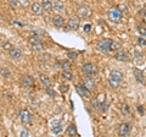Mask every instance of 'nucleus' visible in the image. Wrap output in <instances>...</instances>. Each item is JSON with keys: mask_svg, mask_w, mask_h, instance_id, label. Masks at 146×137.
Segmentation results:
<instances>
[{"mask_svg": "<svg viewBox=\"0 0 146 137\" xmlns=\"http://www.w3.org/2000/svg\"><path fill=\"white\" fill-rule=\"evenodd\" d=\"M61 67L63 68V70H71V67H72L71 61H70V60H65V61H62V62H61Z\"/></svg>", "mask_w": 146, "mask_h": 137, "instance_id": "393cba45", "label": "nucleus"}, {"mask_svg": "<svg viewBox=\"0 0 146 137\" xmlns=\"http://www.w3.org/2000/svg\"><path fill=\"white\" fill-rule=\"evenodd\" d=\"M83 86L88 88L89 91H93L95 88V82L93 80V77H88V76H86L84 79V81H83Z\"/></svg>", "mask_w": 146, "mask_h": 137, "instance_id": "ddd939ff", "label": "nucleus"}, {"mask_svg": "<svg viewBox=\"0 0 146 137\" xmlns=\"http://www.w3.org/2000/svg\"><path fill=\"white\" fill-rule=\"evenodd\" d=\"M133 74H134V77H135V80L139 82V83H145V77H144V74L141 72L139 68H134V71H133Z\"/></svg>", "mask_w": 146, "mask_h": 137, "instance_id": "2eb2a0df", "label": "nucleus"}, {"mask_svg": "<svg viewBox=\"0 0 146 137\" xmlns=\"http://www.w3.org/2000/svg\"><path fill=\"white\" fill-rule=\"evenodd\" d=\"M9 53H10V56L12 59H20L22 56V52L18 48H11L9 50Z\"/></svg>", "mask_w": 146, "mask_h": 137, "instance_id": "f3484780", "label": "nucleus"}, {"mask_svg": "<svg viewBox=\"0 0 146 137\" xmlns=\"http://www.w3.org/2000/svg\"><path fill=\"white\" fill-rule=\"evenodd\" d=\"M62 77L65 80H68V81H72L73 80V75L71 74L70 70H63L62 71Z\"/></svg>", "mask_w": 146, "mask_h": 137, "instance_id": "b1692460", "label": "nucleus"}, {"mask_svg": "<svg viewBox=\"0 0 146 137\" xmlns=\"http://www.w3.org/2000/svg\"><path fill=\"white\" fill-rule=\"evenodd\" d=\"M3 47H4V49H7V50H10L12 47H11V45L10 44H9V43H5V44H4L3 45Z\"/></svg>", "mask_w": 146, "mask_h": 137, "instance_id": "79ce46f5", "label": "nucleus"}, {"mask_svg": "<svg viewBox=\"0 0 146 137\" xmlns=\"http://www.w3.org/2000/svg\"><path fill=\"white\" fill-rule=\"evenodd\" d=\"M18 3H20V5L22 6H28V0H18Z\"/></svg>", "mask_w": 146, "mask_h": 137, "instance_id": "58836bf2", "label": "nucleus"}, {"mask_svg": "<svg viewBox=\"0 0 146 137\" xmlns=\"http://www.w3.org/2000/svg\"><path fill=\"white\" fill-rule=\"evenodd\" d=\"M52 132L54 134H61L62 132V129H63V126H62V122L61 121H58V122H52Z\"/></svg>", "mask_w": 146, "mask_h": 137, "instance_id": "a211bd4d", "label": "nucleus"}, {"mask_svg": "<svg viewBox=\"0 0 146 137\" xmlns=\"http://www.w3.org/2000/svg\"><path fill=\"white\" fill-rule=\"evenodd\" d=\"M32 49H33L34 52H42V50L44 49V47H43L42 42H40V43H36V44H33V45H32Z\"/></svg>", "mask_w": 146, "mask_h": 137, "instance_id": "bb28decb", "label": "nucleus"}, {"mask_svg": "<svg viewBox=\"0 0 146 137\" xmlns=\"http://www.w3.org/2000/svg\"><path fill=\"white\" fill-rule=\"evenodd\" d=\"M52 10H55L56 12H63L65 11V5L60 0H55L52 3Z\"/></svg>", "mask_w": 146, "mask_h": 137, "instance_id": "4468645a", "label": "nucleus"}, {"mask_svg": "<svg viewBox=\"0 0 146 137\" xmlns=\"http://www.w3.org/2000/svg\"><path fill=\"white\" fill-rule=\"evenodd\" d=\"M130 131H131V125L129 122H122L119 127H118V134L121 136H128L130 134Z\"/></svg>", "mask_w": 146, "mask_h": 137, "instance_id": "0eeeda50", "label": "nucleus"}, {"mask_svg": "<svg viewBox=\"0 0 146 137\" xmlns=\"http://www.w3.org/2000/svg\"><path fill=\"white\" fill-rule=\"evenodd\" d=\"M60 91H61L62 93H66L67 91H68V86L67 85H61L60 86Z\"/></svg>", "mask_w": 146, "mask_h": 137, "instance_id": "c9c22d12", "label": "nucleus"}, {"mask_svg": "<svg viewBox=\"0 0 146 137\" xmlns=\"http://www.w3.org/2000/svg\"><path fill=\"white\" fill-rule=\"evenodd\" d=\"M52 24H54L55 27H57V28H61V27L65 25V20H63L62 16L57 15V16H55L54 19H52Z\"/></svg>", "mask_w": 146, "mask_h": 137, "instance_id": "dca6fc26", "label": "nucleus"}, {"mask_svg": "<svg viewBox=\"0 0 146 137\" xmlns=\"http://www.w3.org/2000/svg\"><path fill=\"white\" fill-rule=\"evenodd\" d=\"M77 15L80 19H86V17H89L91 15V9L88 6V5H82L78 7V10H77Z\"/></svg>", "mask_w": 146, "mask_h": 137, "instance_id": "423d86ee", "label": "nucleus"}, {"mask_svg": "<svg viewBox=\"0 0 146 137\" xmlns=\"http://www.w3.org/2000/svg\"><path fill=\"white\" fill-rule=\"evenodd\" d=\"M28 42H29L31 45H33V44H36V43H40L42 40H40V37H39V36L34 34V36H31V37L28 38Z\"/></svg>", "mask_w": 146, "mask_h": 137, "instance_id": "412c9836", "label": "nucleus"}, {"mask_svg": "<svg viewBox=\"0 0 146 137\" xmlns=\"http://www.w3.org/2000/svg\"><path fill=\"white\" fill-rule=\"evenodd\" d=\"M144 19H145V21H146V16H145V17H144Z\"/></svg>", "mask_w": 146, "mask_h": 137, "instance_id": "37998d69", "label": "nucleus"}, {"mask_svg": "<svg viewBox=\"0 0 146 137\" xmlns=\"http://www.w3.org/2000/svg\"><path fill=\"white\" fill-rule=\"evenodd\" d=\"M42 6L44 9V11L50 12L52 10V3L50 0H42Z\"/></svg>", "mask_w": 146, "mask_h": 137, "instance_id": "6ab92c4d", "label": "nucleus"}, {"mask_svg": "<svg viewBox=\"0 0 146 137\" xmlns=\"http://www.w3.org/2000/svg\"><path fill=\"white\" fill-rule=\"evenodd\" d=\"M121 48V44L116 42V40H112V43H111V52H116V50H118Z\"/></svg>", "mask_w": 146, "mask_h": 137, "instance_id": "c85d7f7f", "label": "nucleus"}, {"mask_svg": "<svg viewBox=\"0 0 146 137\" xmlns=\"http://www.w3.org/2000/svg\"><path fill=\"white\" fill-rule=\"evenodd\" d=\"M18 115H20V119H21L22 124L28 125V124H31V122H32V114L28 110H26V109H21L20 113H18Z\"/></svg>", "mask_w": 146, "mask_h": 137, "instance_id": "39448f33", "label": "nucleus"}, {"mask_svg": "<svg viewBox=\"0 0 146 137\" xmlns=\"http://www.w3.org/2000/svg\"><path fill=\"white\" fill-rule=\"evenodd\" d=\"M76 89H77V92L79 93V95H82V97L90 98V95H91L90 91H89L88 88H86V87H84V86H82V85H77V86H76Z\"/></svg>", "mask_w": 146, "mask_h": 137, "instance_id": "9b49d317", "label": "nucleus"}, {"mask_svg": "<svg viewBox=\"0 0 146 137\" xmlns=\"http://www.w3.org/2000/svg\"><path fill=\"white\" fill-rule=\"evenodd\" d=\"M90 30H91V25H90V24H86V25L84 26V32H86V33H89Z\"/></svg>", "mask_w": 146, "mask_h": 137, "instance_id": "ea45409f", "label": "nucleus"}, {"mask_svg": "<svg viewBox=\"0 0 146 137\" xmlns=\"http://www.w3.org/2000/svg\"><path fill=\"white\" fill-rule=\"evenodd\" d=\"M91 107L98 110V109H100V107H101V105H100V103L98 102V99H96V98H94L93 100H91Z\"/></svg>", "mask_w": 146, "mask_h": 137, "instance_id": "473e14b6", "label": "nucleus"}, {"mask_svg": "<svg viewBox=\"0 0 146 137\" xmlns=\"http://www.w3.org/2000/svg\"><path fill=\"white\" fill-rule=\"evenodd\" d=\"M111 43H112V39H108V38L101 39L96 43V49L100 53L108 54V53H111Z\"/></svg>", "mask_w": 146, "mask_h": 137, "instance_id": "7ed1b4c3", "label": "nucleus"}, {"mask_svg": "<svg viewBox=\"0 0 146 137\" xmlns=\"http://www.w3.org/2000/svg\"><path fill=\"white\" fill-rule=\"evenodd\" d=\"M0 75H1V77H9L10 76V72L5 67H0Z\"/></svg>", "mask_w": 146, "mask_h": 137, "instance_id": "c756f323", "label": "nucleus"}, {"mask_svg": "<svg viewBox=\"0 0 146 137\" xmlns=\"http://www.w3.org/2000/svg\"><path fill=\"white\" fill-rule=\"evenodd\" d=\"M39 80H40V82H42V85L44 86V87H49V86H50V80L45 75H40Z\"/></svg>", "mask_w": 146, "mask_h": 137, "instance_id": "5701e85b", "label": "nucleus"}, {"mask_svg": "<svg viewBox=\"0 0 146 137\" xmlns=\"http://www.w3.org/2000/svg\"><path fill=\"white\" fill-rule=\"evenodd\" d=\"M122 111L124 113V114H129V111H130V109H129V107L127 105V104H124V105L122 107Z\"/></svg>", "mask_w": 146, "mask_h": 137, "instance_id": "f704fd0d", "label": "nucleus"}, {"mask_svg": "<svg viewBox=\"0 0 146 137\" xmlns=\"http://www.w3.org/2000/svg\"><path fill=\"white\" fill-rule=\"evenodd\" d=\"M31 11L34 13V15H42L43 11H44V9L42 6V4H39V3H33L31 5Z\"/></svg>", "mask_w": 146, "mask_h": 137, "instance_id": "f8f14e48", "label": "nucleus"}, {"mask_svg": "<svg viewBox=\"0 0 146 137\" xmlns=\"http://www.w3.org/2000/svg\"><path fill=\"white\" fill-rule=\"evenodd\" d=\"M46 93L50 95V97H56V92L54 89H51L50 87H46Z\"/></svg>", "mask_w": 146, "mask_h": 137, "instance_id": "72a5a7b5", "label": "nucleus"}, {"mask_svg": "<svg viewBox=\"0 0 146 137\" xmlns=\"http://www.w3.org/2000/svg\"><path fill=\"white\" fill-rule=\"evenodd\" d=\"M134 60L136 62H141V61L144 60V55L139 52V50H136V49L134 50Z\"/></svg>", "mask_w": 146, "mask_h": 137, "instance_id": "4be33fe9", "label": "nucleus"}, {"mask_svg": "<svg viewBox=\"0 0 146 137\" xmlns=\"http://www.w3.org/2000/svg\"><path fill=\"white\" fill-rule=\"evenodd\" d=\"M66 134H67V135H70V136H77V135H78V132H77V127H76V125H74V124H71L70 126L67 127Z\"/></svg>", "mask_w": 146, "mask_h": 137, "instance_id": "aec40b11", "label": "nucleus"}, {"mask_svg": "<svg viewBox=\"0 0 146 137\" xmlns=\"http://www.w3.org/2000/svg\"><path fill=\"white\" fill-rule=\"evenodd\" d=\"M123 81V74L121 71L118 70H113L111 71V74H110V77H108V85L111 88H119V86Z\"/></svg>", "mask_w": 146, "mask_h": 137, "instance_id": "f257e3e1", "label": "nucleus"}, {"mask_svg": "<svg viewBox=\"0 0 146 137\" xmlns=\"http://www.w3.org/2000/svg\"><path fill=\"white\" fill-rule=\"evenodd\" d=\"M20 135H21L22 137H27V136H29V132H28V130H22Z\"/></svg>", "mask_w": 146, "mask_h": 137, "instance_id": "a19ab883", "label": "nucleus"}, {"mask_svg": "<svg viewBox=\"0 0 146 137\" xmlns=\"http://www.w3.org/2000/svg\"><path fill=\"white\" fill-rule=\"evenodd\" d=\"M67 28L70 31H77L79 28V19L78 17H71L67 22Z\"/></svg>", "mask_w": 146, "mask_h": 137, "instance_id": "6e6552de", "label": "nucleus"}, {"mask_svg": "<svg viewBox=\"0 0 146 137\" xmlns=\"http://www.w3.org/2000/svg\"><path fill=\"white\" fill-rule=\"evenodd\" d=\"M21 83H22L23 87L31 88V87H33V85H34V80L32 79L31 76L25 75V76H22V79H21Z\"/></svg>", "mask_w": 146, "mask_h": 137, "instance_id": "9d476101", "label": "nucleus"}, {"mask_svg": "<svg viewBox=\"0 0 146 137\" xmlns=\"http://www.w3.org/2000/svg\"><path fill=\"white\" fill-rule=\"evenodd\" d=\"M138 32H139V34L141 36V37H144V38H146V27H143V26H139V27H138Z\"/></svg>", "mask_w": 146, "mask_h": 137, "instance_id": "7c9ffc66", "label": "nucleus"}, {"mask_svg": "<svg viewBox=\"0 0 146 137\" xmlns=\"http://www.w3.org/2000/svg\"><path fill=\"white\" fill-rule=\"evenodd\" d=\"M107 16H108L110 21H112V22H119L122 20L123 13H122V11L118 7H111V9H108V11H107Z\"/></svg>", "mask_w": 146, "mask_h": 137, "instance_id": "20e7f679", "label": "nucleus"}, {"mask_svg": "<svg viewBox=\"0 0 146 137\" xmlns=\"http://www.w3.org/2000/svg\"><path fill=\"white\" fill-rule=\"evenodd\" d=\"M96 99H98V102L100 103V105H105V104H106V103H105V102H106V98H105V94H102V93H100L99 95H98V97H96Z\"/></svg>", "mask_w": 146, "mask_h": 137, "instance_id": "a878e982", "label": "nucleus"}, {"mask_svg": "<svg viewBox=\"0 0 146 137\" xmlns=\"http://www.w3.org/2000/svg\"><path fill=\"white\" fill-rule=\"evenodd\" d=\"M67 58H68V60H70V61L76 60V59L78 58V54H77L76 52H68L67 53Z\"/></svg>", "mask_w": 146, "mask_h": 137, "instance_id": "cd10ccee", "label": "nucleus"}, {"mask_svg": "<svg viewBox=\"0 0 146 137\" xmlns=\"http://www.w3.org/2000/svg\"><path fill=\"white\" fill-rule=\"evenodd\" d=\"M82 72H83L85 76H88V77H95L99 74V70H98V67L95 66L94 64L85 62V64L82 65Z\"/></svg>", "mask_w": 146, "mask_h": 137, "instance_id": "f03ea898", "label": "nucleus"}, {"mask_svg": "<svg viewBox=\"0 0 146 137\" xmlns=\"http://www.w3.org/2000/svg\"><path fill=\"white\" fill-rule=\"evenodd\" d=\"M138 43H139V45H146V38L140 37V38L138 39Z\"/></svg>", "mask_w": 146, "mask_h": 137, "instance_id": "e433bc0d", "label": "nucleus"}, {"mask_svg": "<svg viewBox=\"0 0 146 137\" xmlns=\"http://www.w3.org/2000/svg\"><path fill=\"white\" fill-rule=\"evenodd\" d=\"M138 113L140 114V115H144V113H145V110H144V107L143 105H138Z\"/></svg>", "mask_w": 146, "mask_h": 137, "instance_id": "4c0bfd02", "label": "nucleus"}, {"mask_svg": "<svg viewBox=\"0 0 146 137\" xmlns=\"http://www.w3.org/2000/svg\"><path fill=\"white\" fill-rule=\"evenodd\" d=\"M7 3L10 4V6L12 9H17V6L20 5V3H18V0H7Z\"/></svg>", "mask_w": 146, "mask_h": 137, "instance_id": "2f4dec72", "label": "nucleus"}, {"mask_svg": "<svg viewBox=\"0 0 146 137\" xmlns=\"http://www.w3.org/2000/svg\"><path fill=\"white\" fill-rule=\"evenodd\" d=\"M115 59L118 61H129L130 60V56L125 50H118V52L115 54Z\"/></svg>", "mask_w": 146, "mask_h": 137, "instance_id": "1a4fd4ad", "label": "nucleus"}]
</instances>
